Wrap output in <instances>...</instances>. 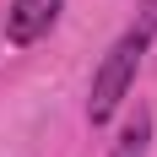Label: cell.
<instances>
[{"mask_svg":"<svg viewBox=\"0 0 157 157\" xmlns=\"http://www.w3.org/2000/svg\"><path fill=\"white\" fill-rule=\"evenodd\" d=\"M60 6L65 0H11V6H6V38H11V44L44 38V33L60 22Z\"/></svg>","mask_w":157,"mask_h":157,"instance_id":"cell-2","label":"cell"},{"mask_svg":"<svg viewBox=\"0 0 157 157\" xmlns=\"http://www.w3.org/2000/svg\"><path fill=\"white\" fill-rule=\"evenodd\" d=\"M146 152H152V114L136 109V114L125 119V130H119V141H114L109 157H146Z\"/></svg>","mask_w":157,"mask_h":157,"instance_id":"cell-3","label":"cell"},{"mask_svg":"<svg viewBox=\"0 0 157 157\" xmlns=\"http://www.w3.org/2000/svg\"><path fill=\"white\" fill-rule=\"evenodd\" d=\"M152 27H157V0H141V22H136V27L103 54V65H98V76H92V98H87V119H92V125L114 119L119 98L136 87V71H141V60H146Z\"/></svg>","mask_w":157,"mask_h":157,"instance_id":"cell-1","label":"cell"}]
</instances>
